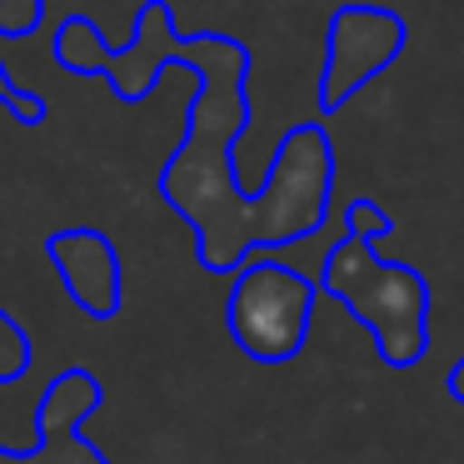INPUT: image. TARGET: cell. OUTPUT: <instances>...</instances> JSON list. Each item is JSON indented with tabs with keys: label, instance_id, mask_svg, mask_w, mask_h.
I'll return each mask as SVG.
<instances>
[{
	"label": "cell",
	"instance_id": "7",
	"mask_svg": "<svg viewBox=\"0 0 464 464\" xmlns=\"http://www.w3.org/2000/svg\"><path fill=\"white\" fill-rule=\"evenodd\" d=\"M25 364H31V344H25L21 324H11L5 314H0V380L25 374Z\"/></svg>",
	"mask_w": 464,
	"mask_h": 464
},
{
	"label": "cell",
	"instance_id": "5",
	"mask_svg": "<svg viewBox=\"0 0 464 464\" xmlns=\"http://www.w3.org/2000/svg\"><path fill=\"white\" fill-rule=\"evenodd\" d=\"M404 25L390 11L374 5H344L330 31V71H324V105H340L354 85H364L374 71L400 55Z\"/></svg>",
	"mask_w": 464,
	"mask_h": 464
},
{
	"label": "cell",
	"instance_id": "2",
	"mask_svg": "<svg viewBox=\"0 0 464 464\" xmlns=\"http://www.w3.org/2000/svg\"><path fill=\"white\" fill-rule=\"evenodd\" d=\"M314 285L285 265H250L230 295V330L245 354L275 364L290 360L310 330Z\"/></svg>",
	"mask_w": 464,
	"mask_h": 464
},
{
	"label": "cell",
	"instance_id": "1",
	"mask_svg": "<svg viewBox=\"0 0 464 464\" xmlns=\"http://www.w3.org/2000/svg\"><path fill=\"white\" fill-rule=\"evenodd\" d=\"M324 285L330 295H340L384 344V360L410 364L424 344V280L404 265H380L364 245V235H354L350 245L330 255L324 265Z\"/></svg>",
	"mask_w": 464,
	"mask_h": 464
},
{
	"label": "cell",
	"instance_id": "9",
	"mask_svg": "<svg viewBox=\"0 0 464 464\" xmlns=\"http://www.w3.org/2000/svg\"><path fill=\"white\" fill-rule=\"evenodd\" d=\"M350 230L354 235H380V230H390V220H384L380 210H374V205H350Z\"/></svg>",
	"mask_w": 464,
	"mask_h": 464
},
{
	"label": "cell",
	"instance_id": "3",
	"mask_svg": "<svg viewBox=\"0 0 464 464\" xmlns=\"http://www.w3.org/2000/svg\"><path fill=\"white\" fill-rule=\"evenodd\" d=\"M101 380L85 370H65L45 384L35 410V450H5V464H111L81 434L85 414L101 410Z\"/></svg>",
	"mask_w": 464,
	"mask_h": 464
},
{
	"label": "cell",
	"instance_id": "6",
	"mask_svg": "<svg viewBox=\"0 0 464 464\" xmlns=\"http://www.w3.org/2000/svg\"><path fill=\"white\" fill-rule=\"evenodd\" d=\"M51 260L61 265V280L81 310H91L95 320L115 314V304H121V265H115V250L101 235H91V230L55 235Z\"/></svg>",
	"mask_w": 464,
	"mask_h": 464
},
{
	"label": "cell",
	"instance_id": "10",
	"mask_svg": "<svg viewBox=\"0 0 464 464\" xmlns=\"http://www.w3.org/2000/svg\"><path fill=\"white\" fill-rule=\"evenodd\" d=\"M0 95H5V75H0Z\"/></svg>",
	"mask_w": 464,
	"mask_h": 464
},
{
	"label": "cell",
	"instance_id": "8",
	"mask_svg": "<svg viewBox=\"0 0 464 464\" xmlns=\"http://www.w3.org/2000/svg\"><path fill=\"white\" fill-rule=\"evenodd\" d=\"M41 21V0H0V31L5 35H25Z\"/></svg>",
	"mask_w": 464,
	"mask_h": 464
},
{
	"label": "cell",
	"instance_id": "4",
	"mask_svg": "<svg viewBox=\"0 0 464 464\" xmlns=\"http://www.w3.org/2000/svg\"><path fill=\"white\" fill-rule=\"evenodd\" d=\"M324 190H330V150H324V135L314 125H304L285 145L280 170L270 180L260 240H295V235L314 230L324 210Z\"/></svg>",
	"mask_w": 464,
	"mask_h": 464
}]
</instances>
